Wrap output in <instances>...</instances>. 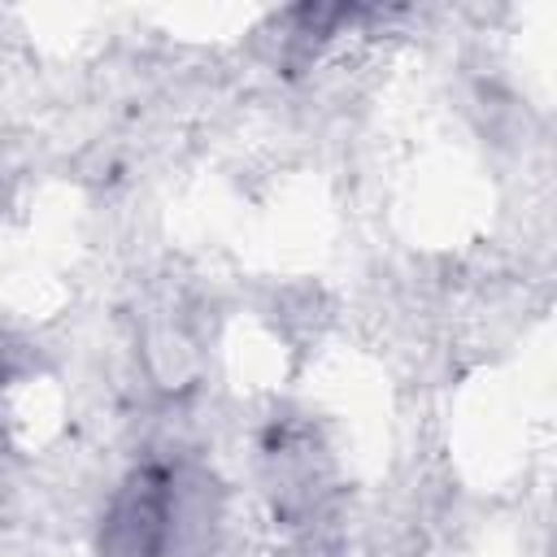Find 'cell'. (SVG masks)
Wrapping results in <instances>:
<instances>
[{
  "instance_id": "cell-1",
  "label": "cell",
  "mask_w": 557,
  "mask_h": 557,
  "mask_svg": "<svg viewBox=\"0 0 557 557\" xmlns=\"http://www.w3.org/2000/svg\"><path fill=\"white\" fill-rule=\"evenodd\" d=\"M174 531V487L161 466H139L113 492L100 553L104 557H161Z\"/></svg>"
}]
</instances>
